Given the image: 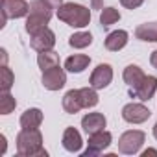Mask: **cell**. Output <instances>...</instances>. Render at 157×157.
Masks as SVG:
<instances>
[{"mask_svg": "<svg viewBox=\"0 0 157 157\" xmlns=\"http://www.w3.org/2000/svg\"><path fill=\"white\" fill-rule=\"evenodd\" d=\"M17 153L22 157H46L48 151L43 148V135L37 129H21L17 135Z\"/></svg>", "mask_w": 157, "mask_h": 157, "instance_id": "6da1fadb", "label": "cell"}, {"mask_svg": "<svg viewBox=\"0 0 157 157\" xmlns=\"http://www.w3.org/2000/svg\"><path fill=\"white\" fill-rule=\"evenodd\" d=\"M57 19L72 28H85L91 22V10L82 6V4H74L67 2L61 4L57 10Z\"/></svg>", "mask_w": 157, "mask_h": 157, "instance_id": "7a4b0ae2", "label": "cell"}, {"mask_svg": "<svg viewBox=\"0 0 157 157\" xmlns=\"http://www.w3.org/2000/svg\"><path fill=\"white\" fill-rule=\"evenodd\" d=\"M52 19V8L43 2V0H33V2L30 4V15L26 19V32L30 35L37 33L39 30L46 28V24L50 22Z\"/></svg>", "mask_w": 157, "mask_h": 157, "instance_id": "3957f363", "label": "cell"}, {"mask_svg": "<svg viewBox=\"0 0 157 157\" xmlns=\"http://www.w3.org/2000/svg\"><path fill=\"white\" fill-rule=\"evenodd\" d=\"M146 140V135L144 131L140 129H129L126 133L120 135L118 139V151L120 153H126V155H133L140 150V146L144 144Z\"/></svg>", "mask_w": 157, "mask_h": 157, "instance_id": "277c9868", "label": "cell"}, {"mask_svg": "<svg viewBox=\"0 0 157 157\" xmlns=\"http://www.w3.org/2000/svg\"><path fill=\"white\" fill-rule=\"evenodd\" d=\"M113 142V135L109 131H98V133H93L89 135V142H87V150L83 151V157H94V155H100L105 148H109Z\"/></svg>", "mask_w": 157, "mask_h": 157, "instance_id": "5b68a950", "label": "cell"}, {"mask_svg": "<svg viewBox=\"0 0 157 157\" xmlns=\"http://www.w3.org/2000/svg\"><path fill=\"white\" fill-rule=\"evenodd\" d=\"M30 13V4L26 0H4L2 2V24L4 26L8 19H21Z\"/></svg>", "mask_w": 157, "mask_h": 157, "instance_id": "8992f818", "label": "cell"}, {"mask_svg": "<svg viewBox=\"0 0 157 157\" xmlns=\"http://www.w3.org/2000/svg\"><path fill=\"white\" fill-rule=\"evenodd\" d=\"M150 115H151V111L142 104H133L131 102V104H126L122 107V118L129 124H142L150 118Z\"/></svg>", "mask_w": 157, "mask_h": 157, "instance_id": "52a82bcc", "label": "cell"}, {"mask_svg": "<svg viewBox=\"0 0 157 157\" xmlns=\"http://www.w3.org/2000/svg\"><path fill=\"white\" fill-rule=\"evenodd\" d=\"M41 82H43L44 89H48V91H59V89H63L65 83H67V74H65V70L57 65V67H54V68L43 72Z\"/></svg>", "mask_w": 157, "mask_h": 157, "instance_id": "ba28073f", "label": "cell"}, {"mask_svg": "<svg viewBox=\"0 0 157 157\" xmlns=\"http://www.w3.org/2000/svg\"><path fill=\"white\" fill-rule=\"evenodd\" d=\"M155 91H157V78L155 76H144V80L137 87L129 89V94L139 98L140 102H148L155 94Z\"/></svg>", "mask_w": 157, "mask_h": 157, "instance_id": "9c48e42d", "label": "cell"}, {"mask_svg": "<svg viewBox=\"0 0 157 157\" xmlns=\"http://www.w3.org/2000/svg\"><path fill=\"white\" fill-rule=\"evenodd\" d=\"M111 82H113V68L107 63H100L93 70L91 80H89L91 87H94V89H105Z\"/></svg>", "mask_w": 157, "mask_h": 157, "instance_id": "30bf717a", "label": "cell"}, {"mask_svg": "<svg viewBox=\"0 0 157 157\" xmlns=\"http://www.w3.org/2000/svg\"><path fill=\"white\" fill-rule=\"evenodd\" d=\"M30 44H32V48H33V50H37V52L52 50V48H54V44H56V33L46 26V28H43V30H39L37 33H33V35H32Z\"/></svg>", "mask_w": 157, "mask_h": 157, "instance_id": "8fae6325", "label": "cell"}, {"mask_svg": "<svg viewBox=\"0 0 157 157\" xmlns=\"http://www.w3.org/2000/svg\"><path fill=\"white\" fill-rule=\"evenodd\" d=\"M107 120L102 113H87L83 118H82V128L87 135H93V133H98L105 128Z\"/></svg>", "mask_w": 157, "mask_h": 157, "instance_id": "7c38bea8", "label": "cell"}, {"mask_svg": "<svg viewBox=\"0 0 157 157\" xmlns=\"http://www.w3.org/2000/svg\"><path fill=\"white\" fill-rule=\"evenodd\" d=\"M61 144H63V148H65L67 151H70V153L80 151V150H82V144H83L80 131H78L76 128H67V129L63 131V140H61Z\"/></svg>", "mask_w": 157, "mask_h": 157, "instance_id": "4fadbf2b", "label": "cell"}, {"mask_svg": "<svg viewBox=\"0 0 157 157\" xmlns=\"http://www.w3.org/2000/svg\"><path fill=\"white\" fill-rule=\"evenodd\" d=\"M43 124V111L37 107H30L21 115V128L22 129H37Z\"/></svg>", "mask_w": 157, "mask_h": 157, "instance_id": "5bb4252c", "label": "cell"}, {"mask_svg": "<svg viewBox=\"0 0 157 157\" xmlns=\"http://www.w3.org/2000/svg\"><path fill=\"white\" fill-rule=\"evenodd\" d=\"M63 109L68 115H76L78 111L83 109V102H82V94L80 89H72L63 96Z\"/></svg>", "mask_w": 157, "mask_h": 157, "instance_id": "9a60e30c", "label": "cell"}, {"mask_svg": "<svg viewBox=\"0 0 157 157\" xmlns=\"http://www.w3.org/2000/svg\"><path fill=\"white\" fill-rule=\"evenodd\" d=\"M128 39H129V35L126 30H115L105 37V48L109 52H118L128 44Z\"/></svg>", "mask_w": 157, "mask_h": 157, "instance_id": "2e32d148", "label": "cell"}, {"mask_svg": "<svg viewBox=\"0 0 157 157\" xmlns=\"http://www.w3.org/2000/svg\"><path fill=\"white\" fill-rule=\"evenodd\" d=\"M89 63H91V57L89 56H85V54H74V56L67 57L65 68L68 72H72V74H80V72H83L89 67Z\"/></svg>", "mask_w": 157, "mask_h": 157, "instance_id": "e0dca14e", "label": "cell"}, {"mask_svg": "<svg viewBox=\"0 0 157 157\" xmlns=\"http://www.w3.org/2000/svg\"><path fill=\"white\" fill-rule=\"evenodd\" d=\"M144 72H142V68L139 67V65H128L126 68H124V74H122V78H124V82H126V85L129 87V89H133V87H137L142 80H144Z\"/></svg>", "mask_w": 157, "mask_h": 157, "instance_id": "ac0fdd59", "label": "cell"}, {"mask_svg": "<svg viewBox=\"0 0 157 157\" xmlns=\"http://www.w3.org/2000/svg\"><path fill=\"white\" fill-rule=\"evenodd\" d=\"M135 37L144 43H157V22H146L135 28Z\"/></svg>", "mask_w": 157, "mask_h": 157, "instance_id": "d6986e66", "label": "cell"}, {"mask_svg": "<svg viewBox=\"0 0 157 157\" xmlns=\"http://www.w3.org/2000/svg\"><path fill=\"white\" fill-rule=\"evenodd\" d=\"M37 65L39 68L44 72V70H50L54 67L59 65V56L54 52V50H44V52H39L37 56Z\"/></svg>", "mask_w": 157, "mask_h": 157, "instance_id": "ffe728a7", "label": "cell"}, {"mask_svg": "<svg viewBox=\"0 0 157 157\" xmlns=\"http://www.w3.org/2000/svg\"><path fill=\"white\" fill-rule=\"evenodd\" d=\"M93 43V35L89 32H78L68 37V44L72 48H87Z\"/></svg>", "mask_w": 157, "mask_h": 157, "instance_id": "44dd1931", "label": "cell"}, {"mask_svg": "<svg viewBox=\"0 0 157 157\" xmlns=\"http://www.w3.org/2000/svg\"><path fill=\"white\" fill-rule=\"evenodd\" d=\"M13 83H15V76L11 68L8 65H2V68H0V89H2V93H10Z\"/></svg>", "mask_w": 157, "mask_h": 157, "instance_id": "7402d4cb", "label": "cell"}, {"mask_svg": "<svg viewBox=\"0 0 157 157\" xmlns=\"http://www.w3.org/2000/svg\"><path fill=\"white\" fill-rule=\"evenodd\" d=\"M80 94H82L83 109H89V107L98 105V94H96V89L94 87H83V89H80Z\"/></svg>", "mask_w": 157, "mask_h": 157, "instance_id": "603a6c76", "label": "cell"}, {"mask_svg": "<svg viewBox=\"0 0 157 157\" xmlns=\"http://www.w3.org/2000/svg\"><path fill=\"white\" fill-rule=\"evenodd\" d=\"M118 21H120L118 10H115V8H102L100 22H102L104 28H107V26H111V24H115V22H118Z\"/></svg>", "mask_w": 157, "mask_h": 157, "instance_id": "cb8c5ba5", "label": "cell"}, {"mask_svg": "<svg viewBox=\"0 0 157 157\" xmlns=\"http://www.w3.org/2000/svg\"><path fill=\"white\" fill-rule=\"evenodd\" d=\"M17 105V100L10 94V93H4L2 96H0V113L2 115H10Z\"/></svg>", "mask_w": 157, "mask_h": 157, "instance_id": "d4e9b609", "label": "cell"}, {"mask_svg": "<svg viewBox=\"0 0 157 157\" xmlns=\"http://www.w3.org/2000/svg\"><path fill=\"white\" fill-rule=\"evenodd\" d=\"M142 2H144V0H120V4L124 8H128V10H137Z\"/></svg>", "mask_w": 157, "mask_h": 157, "instance_id": "484cf974", "label": "cell"}, {"mask_svg": "<svg viewBox=\"0 0 157 157\" xmlns=\"http://www.w3.org/2000/svg\"><path fill=\"white\" fill-rule=\"evenodd\" d=\"M43 2H46V4L54 10V8H59V6L63 4V0H43Z\"/></svg>", "mask_w": 157, "mask_h": 157, "instance_id": "4316f807", "label": "cell"}, {"mask_svg": "<svg viewBox=\"0 0 157 157\" xmlns=\"http://www.w3.org/2000/svg\"><path fill=\"white\" fill-rule=\"evenodd\" d=\"M150 63H151L153 68H157V50L151 52V56H150Z\"/></svg>", "mask_w": 157, "mask_h": 157, "instance_id": "83f0119b", "label": "cell"}, {"mask_svg": "<svg viewBox=\"0 0 157 157\" xmlns=\"http://www.w3.org/2000/svg\"><path fill=\"white\" fill-rule=\"evenodd\" d=\"M93 10H102V0H91Z\"/></svg>", "mask_w": 157, "mask_h": 157, "instance_id": "f1b7e54d", "label": "cell"}, {"mask_svg": "<svg viewBox=\"0 0 157 157\" xmlns=\"http://www.w3.org/2000/svg\"><path fill=\"white\" fill-rule=\"evenodd\" d=\"M0 140H2V144H0V153H6V137L0 135Z\"/></svg>", "mask_w": 157, "mask_h": 157, "instance_id": "f546056e", "label": "cell"}, {"mask_svg": "<svg viewBox=\"0 0 157 157\" xmlns=\"http://www.w3.org/2000/svg\"><path fill=\"white\" fill-rule=\"evenodd\" d=\"M148 155L157 157V150H146V151H142V157H148Z\"/></svg>", "mask_w": 157, "mask_h": 157, "instance_id": "4dcf8cb0", "label": "cell"}, {"mask_svg": "<svg viewBox=\"0 0 157 157\" xmlns=\"http://www.w3.org/2000/svg\"><path fill=\"white\" fill-rule=\"evenodd\" d=\"M153 137H155V139H157V124H155V126H153Z\"/></svg>", "mask_w": 157, "mask_h": 157, "instance_id": "1f68e13d", "label": "cell"}]
</instances>
